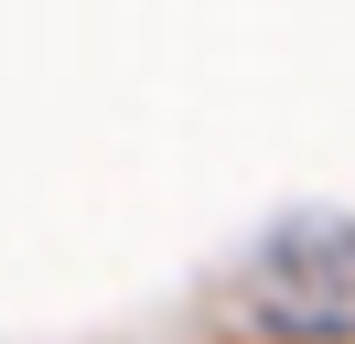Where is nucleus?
<instances>
[{"mask_svg": "<svg viewBox=\"0 0 355 344\" xmlns=\"http://www.w3.org/2000/svg\"><path fill=\"white\" fill-rule=\"evenodd\" d=\"M269 344H355V215H291L237 291Z\"/></svg>", "mask_w": 355, "mask_h": 344, "instance_id": "f257e3e1", "label": "nucleus"}]
</instances>
